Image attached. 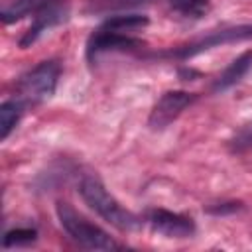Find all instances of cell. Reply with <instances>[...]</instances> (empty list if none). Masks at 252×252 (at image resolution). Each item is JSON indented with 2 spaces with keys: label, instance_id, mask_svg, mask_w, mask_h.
Returning a JSON list of instances; mask_svg holds the SVG:
<instances>
[{
  "label": "cell",
  "instance_id": "obj_1",
  "mask_svg": "<svg viewBox=\"0 0 252 252\" xmlns=\"http://www.w3.org/2000/svg\"><path fill=\"white\" fill-rule=\"evenodd\" d=\"M81 199L89 205V209H93L98 217H102L106 222H110L114 228L118 230H134L138 228L142 222L136 215H132L130 211H126L108 191L106 187L102 185V181L98 177H93V175H85L81 181H79V187H77Z\"/></svg>",
  "mask_w": 252,
  "mask_h": 252
},
{
  "label": "cell",
  "instance_id": "obj_2",
  "mask_svg": "<svg viewBox=\"0 0 252 252\" xmlns=\"http://www.w3.org/2000/svg\"><path fill=\"white\" fill-rule=\"evenodd\" d=\"M55 213L59 219V224L63 230L83 248L89 250H118L120 244L100 226L87 220L83 215H79L67 201L55 203Z\"/></svg>",
  "mask_w": 252,
  "mask_h": 252
},
{
  "label": "cell",
  "instance_id": "obj_3",
  "mask_svg": "<svg viewBox=\"0 0 252 252\" xmlns=\"http://www.w3.org/2000/svg\"><path fill=\"white\" fill-rule=\"evenodd\" d=\"M61 67L55 59H47L37 63L33 69L24 73L16 83V98L28 104H41L53 96L57 89Z\"/></svg>",
  "mask_w": 252,
  "mask_h": 252
},
{
  "label": "cell",
  "instance_id": "obj_4",
  "mask_svg": "<svg viewBox=\"0 0 252 252\" xmlns=\"http://www.w3.org/2000/svg\"><path fill=\"white\" fill-rule=\"evenodd\" d=\"M252 37V24H242V26H232V28H224V30H217V32H211L209 35L193 41V43H187V45H181L177 49H171L163 55L167 57H175V59H189L193 55H199L207 49H213V47H219V45H226V43H236V41H244V39H250Z\"/></svg>",
  "mask_w": 252,
  "mask_h": 252
},
{
  "label": "cell",
  "instance_id": "obj_5",
  "mask_svg": "<svg viewBox=\"0 0 252 252\" xmlns=\"http://www.w3.org/2000/svg\"><path fill=\"white\" fill-rule=\"evenodd\" d=\"M195 100H197V94L187 93V91H167V93H163L158 98V102L154 104L152 112H150L148 126L152 130H163V128H167Z\"/></svg>",
  "mask_w": 252,
  "mask_h": 252
},
{
  "label": "cell",
  "instance_id": "obj_6",
  "mask_svg": "<svg viewBox=\"0 0 252 252\" xmlns=\"http://www.w3.org/2000/svg\"><path fill=\"white\" fill-rule=\"evenodd\" d=\"M69 16V8L67 4H63L61 0H45L35 12H33V22L28 28V32L22 35L20 39V47L26 49L32 43H35L47 30L63 24Z\"/></svg>",
  "mask_w": 252,
  "mask_h": 252
},
{
  "label": "cell",
  "instance_id": "obj_7",
  "mask_svg": "<svg viewBox=\"0 0 252 252\" xmlns=\"http://www.w3.org/2000/svg\"><path fill=\"white\" fill-rule=\"evenodd\" d=\"M136 47H142V39L122 33V32L104 30L98 26L87 41V59H89V63H94L98 59V55H102V53L128 51V49H136Z\"/></svg>",
  "mask_w": 252,
  "mask_h": 252
},
{
  "label": "cell",
  "instance_id": "obj_8",
  "mask_svg": "<svg viewBox=\"0 0 252 252\" xmlns=\"http://www.w3.org/2000/svg\"><path fill=\"white\" fill-rule=\"evenodd\" d=\"M146 220L154 232L163 234L167 238H189L195 234V222L191 217L165 209H152Z\"/></svg>",
  "mask_w": 252,
  "mask_h": 252
},
{
  "label": "cell",
  "instance_id": "obj_9",
  "mask_svg": "<svg viewBox=\"0 0 252 252\" xmlns=\"http://www.w3.org/2000/svg\"><path fill=\"white\" fill-rule=\"evenodd\" d=\"M250 69H252V51H244V53H240V55L219 75V79H217L215 85H213V91H215V93H222V91L230 89V87L236 85Z\"/></svg>",
  "mask_w": 252,
  "mask_h": 252
},
{
  "label": "cell",
  "instance_id": "obj_10",
  "mask_svg": "<svg viewBox=\"0 0 252 252\" xmlns=\"http://www.w3.org/2000/svg\"><path fill=\"white\" fill-rule=\"evenodd\" d=\"M26 104L22 100H6L0 104V140H6L10 136V132L16 128V124L20 122L22 114H24Z\"/></svg>",
  "mask_w": 252,
  "mask_h": 252
},
{
  "label": "cell",
  "instance_id": "obj_11",
  "mask_svg": "<svg viewBox=\"0 0 252 252\" xmlns=\"http://www.w3.org/2000/svg\"><path fill=\"white\" fill-rule=\"evenodd\" d=\"M148 16L144 14H118V16H110L108 20H104L100 24V28L104 30H112V32H134V30H142L148 26Z\"/></svg>",
  "mask_w": 252,
  "mask_h": 252
},
{
  "label": "cell",
  "instance_id": "obj_12",
  "mask_svg": "<svg viewBox=\"0 0 252 252\" xmlns=\"http://www.w3.org/2000/svg\"><path fill=\"white\" fill-rule=\"evenodd\" d=\"M45 0H14L12 4L4 6L2 12H0V18L4 24H10V22H16L24 16H28L30 12H35Z\"/></svg>",
  "mask_w": 252,
  "mask_h": 252
},
{
  "label": "cell",
  "instance_id": "obj_13",
  "mask_svg": "<svg viewBox=\"0 0 252 252\" xmlns=\"http://www.w3.org/2000/svg\"><path fill=\"white\" fill-rule=\"evenodd\" d=\"M169 4L177 14L185 18H201L211 8L209 0H169Z\"/></svg>",
  "mask_w": 252,
  "mask_h": 252
},
{
  "label": "cell",
  "instance_id": "obj_14",
  "mask_svg": "<svg viewBox=\"0 0 252 252\" xmlns=\"http://www.w3.org/2000/svg\"><path fill=\"white\" fill-rule=\"evenodd\" d=\"M37 238V230L35 228H12L4 234L2 238V246L4 248H14V246H24V244H32Z\"/></svg>",
  "mask_w": 252,
  "mask_h": 252
},
{
  "label": "cell",
  "instance_id": "obj_15",
  "mask_svg": "<svg viewBox=\"0 0 252 252\" xmlns=\"http://www.w3.org/2000/svg\"><path fill=\"white\" fill-rule=\"evenodd\" d=\"M242 209V203L238 201H230V203H219V205H213L209 207L207 211L213 213V215H226V213H234V211H240Z\"/></svg>",
  "mask_w": 252,
  "mask_h": 252
},
{
  "label": "cell",
  "instance_id": "obj_16",
  "mask_svg": "<svg viewBox=\"0 0 252 252\" xmlns=\"http://www.w3.org/2000/svg\"><path fill=\"white\" fill-rule=\"evenodd\" d=\"M242 144H246V146H250V144H252V124H250V126H246V128L236 136V140H234V148H236V150H240V148H242Z\"/></svg>",
  "mask_w": 252,
  "mask_h": 252
}]
</instances>
